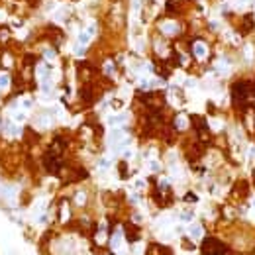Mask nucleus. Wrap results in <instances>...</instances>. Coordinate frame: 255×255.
Returning <instances> with one entry per match:
<instances>
[{"label": "nucleus", "mask_w": 255, "mask_h": 255, "mask_svg": "<svg viewBox=\"0 0 255 255\" xmlns=\"http://www.w3.org/2000/svg\"><path fill=\"white\" fill-rule=\"evenodd\" d=\"M24 108H32V100H24Z\"/></svg>", "instance_id": "nucleus-17"}, {"label": "nucleus", "mask_w": 255, "mask_h": 255, "mask_svg": "<svg viewBox=\"0 0 255 255\" xmlns=\"http://www.w3.org/2000/svg\"><path fill=\"white\" fill-rule=\"evenodd\" d=\"M108 165H110V161H108V159H100V167H102V169H106Z\"/></svg>", "instance_id": "nucleus-11"}, {"label": "nucleus", "mask_w": 255, "mask_h": 255, "mask_svg": "<svg viewBox=\"0 0 255 255\" xmlns=\"http://www.w3.org/2000/svg\"><path fill=\"white\" fill-rule=\"evenodd\" d=\"M35 2H37V0H30V4H35Z\"/></svg>", "instance_id": "nucleus-20"}, {"label": "nucleus", "mask_w": 255, "mask_h": 255, "mask_svg": "<svg viewBox=\"0 0 255 255\" xmlns=\"http://www.w3.org/2000/svg\"><path fill=\"white\" fill-rule=\"evenodd\" d=\"M190 235L192 237H200L202 235V228L200 226H190Z\"/></svg>", "instance_id": "nucleus-4"}, {"label": "nucleus", "mask_w": 255, "mask_h": 255, "mask_svg": "<svg viewBox=\"0 0 255 255\" xmlns=\"http://www.w3.org/2000/svg\"><path fill=\"white\" fill-rule=\"evenodd\" d=\"M187 200H189V202H196V196H194L192 192H189V194H187Z\"/></svg>", "instance_id": "nucleus-13"}, {"label": "nucleus", "mask_w": 255, "mask_h": 255, "mask_svg": "<svg viewBox=\"0 0 255 255\" xmlns=\"http://www.w3.org/2000/svg\"><path fill=\"white\" fill-rule=\"evenodd\" d=\"M161 30H163L165 33H177V30H179V28H177V26H175L173 22H165L163 26H161Z\"/></svg>", "instance_id": "nucleus-2"}, {"label": "nucleus", "mask_w": 255, "mask_h": 255, "mask_svg": "<svg viewBox=\"0 0 255 255\" xmlns=\"http://www.w3.org/2000/svg\"><path fill=\"white\" fill-rule=\"evenodd\" d=\"M24 118H26V116H24V114H22V112H20V114H16V120H18V122H22V120H24Z\"/></svg>", "instance_id": "nucleus-18"}, {"label": "nucleus", "mask_w": 255, "mask_h": 255, "mask_svg": "<svg viewBox=\"0 0 255 255\" xmlns=\"http://www.w3.org/2000/svg\"><path fill=\"white\" fill-rule=\"evenodd\" d=\"M190 218H192V214H189V212H187V214H183V220H187V222H189Z\"/></svg>", "instance_id": "nucleus-19"}, {"label": "nucleus", "mask_w": 255, "mask_h": 255, "mask_svg": "<svg viewBox=\"0 0 255 255\" xmlns=\"http://www.w3.org/2000/svg\"><path fill=\"white\" fill-rule=\"evenodd\" d=\"M77 202H78V204H85V194H83V192H78V194H77Z\"/></svg>", "instance_id": "nucleus-10"}, {"label": "nucleus", "mask_w": 255, "mask_h": 255, "mask_svg": "<svg viewBox=\"0 0 255 255\" xmlns=\"http://www.w3.org/2000/svg\"><path fill=\"white\" fill-rule=\"evenodd\" d=\"M175 124H177V128H179V130H183V128H187V118H185V116H179V118H177V122H175Z\"/></svg>", "instance_id": "nucleus-5"}, {"label": "nucleus", "mask_w": 255, "mask_h": 255, "mask_svg": "<svg viewBox=\"0 0 255 255\" xmlns=\"http://www.w3.org/2000/svg\"><path fill=\"white\" fill-rule=\"evenodd\" d=\"M112 106H114V108H116V110H118V108H120V106H122V100H114V102H112Z\"/></svg>", "instance_id": "nucleus-14"}, {"label": "nucleus", "mask_w": 255, "mask_h": 255, "mask_svg": "<svg viewBox=\"0 0 255 255\" xmlns=\"http://www.w3.org/2000/svg\"><path fill=\"white\" fill-rule=\"evenodd\" d=\"M8 37H10V33L6 30H0V41H8Z\"/></svg>", "instance_id": "nucleus-8"}, {"label": "nucleus", "mask_w": 255, "mask_h": 255, "mask_svg": "<svg viewBox=\"0 0 255 255\" xmlns=\"http://www.w3.org/2000/svg\"><path fill=\"white\" fill-rule=\"evenodd\" d=\"M149 169H151V171H159V163H157V161H151V163H149Z\"/></svg>", "instance_id": "nucleus-9"}, {"label": "nucleus", "mask_w": 255, "mask_h": 255, "mask_svg": "<svg viewBox=\"0 0 255 255\" xmlns=\"http://www.w3.org/2000/svg\"><path fill=\"white\" fill-rule=\"evenodd\" d=\"M87 32H89V33H90V35H92V33L96 32V26H94V24H90L89 28H87Z\"/></svg>", "instance_id": "nucleus-12"}, {"label": "nucleus", "mask_w": 255, "mask_h": 255, "mask_svg": "<svg viewBox=\"0 0 255 255\" xmlns=\"http://www.w3.org/2000/svg\"><path fill=\"white\" fill-rule=\"evenodd\" d=\"M90 41V33L89 32H80L78 33V45H87Z\"/></svg>", "instance_id": "nucleus-3"}, {"label": "nucleus", "mask_w": 255, "mask_h": 255, "mask_svg": "<svg viewBox=\"0 0 255 255\" xmlns=\"http://www.w3.org/2000/svg\"><path fill=\"white\" fill-rule=\"evenodd\" d=\"M8 83H10V78L6 77V75H2V77H0V87H2V89H6V87H8Z\"/></svg>", "instance_id": "nucleus-7"}, {"label": "nucleus", "mask_w": 255, "mask_h": 255, "mask_svg": "<svg viewBox=\"0 0 255 255\" xmlns=\"http://www.w3.org/2000/svg\"><path fill=\"white\" fill-rule=\"evenodd\" d=\"M122 122H126V116H114V118H110V124L112 126H116V124H122Z\"/></svg>", "instance_id": "nucleus-6"}, {"label": "nucleus", "mask_w": 255, "mask_h": 255, "mask_svg": "<svg viewBox=\"0 0 255 255\" xmlns=\"http://www.w3.org/2000/svg\"><path fill=\"white\" fill-rule=\"evenodd\" d=\"M192 51H194V55L198 57V59H204V57L208 55V47L204 43H200V41H196V43L192 45Z\"/></svg>", "instance_id": "nucleus-1"}, {"label": "nucleus", "mask_w": 255, "mask_h": 255, "mask_svg": "<svg viewBox=\"0 0 255 255\" xmlns=\"http://www.w3.org/2000/svg\"><path fill=\"white\" fill-rule=\"evenodd\" d=\"M2 63H4V65H10V63H12V59H10V57H6V55H4V57H2Z\"/></svg>", "instance_id": "nucleus-15"}, {"label": "nucleus", "mask_w": 255, "mask_h": 255, "mask_svg": "<svg viewBox=\"0 0 255 255\" xmlns=\"http://www.w3.org/2000/svg\"><path fill=\"white\" fill-rule=\"evenodd\" d=\"M45 57H47V59H53L55 53H53V51H45Z\"/></svg>", "instance_id": "nucleus-16"}]
</instances>
